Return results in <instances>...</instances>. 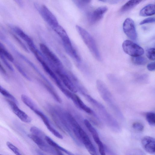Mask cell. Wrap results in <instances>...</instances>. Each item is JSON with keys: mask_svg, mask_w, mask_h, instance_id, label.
<instances>
[{"mask_svg": "<svg viewBox=\"0 0 155 155\" xmlns=\"http://www.w3.org/2000/svg\"><path fill=\"white\" fill-rule=\"evenodd\" d=\"M11 27L12 30L27 43L28 46L34 44L32 40L20 28L12 25Z\"/></svg>", "mask_w": 155, "mask_h": 155, "instance_id": "e0dca14e", "label": "cell"}, {"mask_svg": "<svg viewBox=\"0 0 155 155\" xmlns=\"http://www.w3.org/2000/svg\"><path fill=\"white\" fill-rule=\"evenodd\" d=\"M0 155H2V154H0Z\"/></svg>", "mask_w": 155, "mask_h": 155, "instance_id": "ee69618b", "label": "cell"}, {"mask_svg": "<svg viewBox=\"0 0 155 155\" xmlns=\"http://www.w3.org/2000/svg\"><path fill=\"white\" fill-rule=\"evenodd\" d=\"M132 61L134 64L139 65H144L147 62L146 59L144 57L141 56L132 57Z\"/></svg>", "mask_w": 155, "mask_h": 155, "instance_id": "4316f807", "label": "cell"}, {"mask_svg": "<svg viewBox=\"0 0 155 155\" xmlns=\"http://www.w3.org/2000/svg\"><path fill=\"white\" fill-rule=\"evenodd\" d=\"M0 53H1L0 52Z\"/></svg>", "mask_w": 155, "mask_h": 155, "instance_id": "f6af8a7d", "label": "cell"}, {"mask_svg": "<svg viewBox=\"0 0 155 155\" xmlns=\"http://www.w3.org/2000/svg\"><path fill=\"white\" fill-rule=\"evenodd\" d=\"M140 0H130L126 3L121 8V12L127 11L133 8L141 2Z\"/></svg>", "mask_w": 155, "mask_h": 155, "instance_id": "7402d4cb", "label": "cell"}, {"mask_svg": "<svg viewBox=\"0 0 155 155\" xmlns=\"http://www.w3.org/2000/svg\"><path fill=\"white\" fill-rule=\"evenodd\" d=\"M21 98L24 104L34 112L39 109L35 103L27 95L22 94L21 96Z\"/></svg>", "mask_w": 155, "mask_h": 155, "instance_id": "ac0fdd59", "label": "cell"}, {"mask_svg": "<svg viewBox=\"0 0 155 155\" xmlns=\"http://www.w3.org/2000/svg\"><path fill=\"white\" fill-rule=\"evenodd\" d=\"M148 78V76L146 74L141 75L137 77V81L138 82L140 83L145 82Z\"/></svg>", "mask_w": 155, "mask_h": 155, "instance_id": "74e56055", "label": "cell"}, {"mask_svg": "<svg viewBox=\"0 0 155 155\" xmlns=\"http://www.w3.org/2000/svg\"><path fill=\"white\" fill-rule=\"evenodd\" d=\"M73 130L81 139L91 155H97L95 149L90 138L80 125L78 124L76 126L74 129Z\"/></svg>", "mask_w": 155, "mask_h": 155, "instance_id": "8992f818", "label": "cell"}, {"mask_svg": "<svg viewBox=\"0 0 155 155\" xmlns=\"http://www.w3.org/2000/svg\"><path fill=\"white\" fill-rule=\"evenodd\" d=\"M122 47L124 52L132 57L140 56L144 53V50L141 47L129 40L124 41Z\"/></svg>", "mask_w": 155, "mask_h": 155, "instance_id": "52a82bcc", "label": "cell"}, {"mask_svg": "<svg viewBox=\"0 0 155 155\" xmlns=\"http://www.w3.org/2000/svg\"><path fill=\"white\" fill-rule=\"evenodd\" d=\"M0 70L1 72L4 74H6V72L4 68L0 62Z\"/></svg>", "mask_w": 155, "mask_h": 155, "instance_id": "60d3db41", "label": "cell"}, {"mask_svg": "<svg viewBox=\"0 0 155 155\" xmlns=\"http://www.w3.org/2000/svg\"><path fill=\"white\" fill-rule=\"evenodd\" d=\"M40 48L45 58L54 71L58 69L63 70V65L61 61L45 45L40 44Z\"/></svg>", "mask_w": 155, "mask_h": 155, "instance_id": "277c9868", "label": "cell"}, {"mask_svg": "<svg viewBox=\"0 0 155 155\" xmlns=\"http://www.w3.org/2000/svg\"><path fill=\"white\" fill-rule=\"evenodd\" d=\"M96 86L99 94L115 115L120 119H123V114L105 83L101 80H97Z\"/></svg>", "mask_w": 155, "mask_h": 155, "instance_id": "6da1fadb", "label": "cell"}, {"mask_svg": "<svg viewBox=\"0 0 155 155\" xmlns=\"http://www.w3.org/2000/svg\"><path fill=\"white\" fill-rule=\"evenodd\" d=\"M76 28L84 42L93 55L98 60H101L100 55L92 37L87 31L81 26L77 25Z\"/></svg>", "mask_w": 155, "mask_h": 155, "instance_id": "3957f363", "label": "cell"}, {"mask_svg": "<svg viewBox=\"0 0 155 155\" xmlns=\"http://www.w3.org/2000/svg\"><path fill=\"white\" fill-rule=\"evenodd\" d=\"M100 155H106L104 145L102 142L97 144Z\"/></svg>", "mask_w": 155, "mask_h": 155, "instance_id": "8d00e7d4", "label": "cell"}, {"mask_svg": "<svg viewBox=\"0 0 155 155\" xmlns=\"http://www.w3.org/2000/svg\"><path fill=\"white\" fill-rule=\"evenodd\" d=\"M15 66L19 72L22 76L28 80L31 81V78L28 76L27 74L24 71L21 67L18 64H15Z\"/></svg>", "mask_w": 155, "mask_h": 155, "instance_id": "d590c367", "label": "cell"}, {"mask_svg": "<svg viewBox=\"0 0 155 155\" xmlns=\"http://www.w3.org/2000/svg\"><path fill=\"white\" fill-rule=\"evenodd\" d=\"M126 155H146L144 152L140 150L134 149L129 151Z\"/></svg>", "mask_w": 155, "mask_h": 155, "instance_id": "e575fe53", "label": "cell"}, {"mask_svg": "<svg viewBox=\"0 0 155 155\" xmlns=\"http://www.w3.org/2000/svg\"><path fill=\"white\" fill-rule=\"evenodd\" d=\"M34 112L41 119L49 130L53 127L51 125L48 118L43 112L39 109L35 111Z\"/></svg>", "mask_w": 155, "mask_h": 155, "instance_id": "cb8c5ba5", "label": "cell"}, {"mask_svg": "<svg viewBox=\"0 0 155 155\" xmlns=\"http://www.w3.org/2000/svg\"><path fill=\"white\" fill-rule=\"evenodd\" d=\"M15 1L17 2V3L20 6H22L23 5V3L22 2V1L21 0H16Z\"/></svg>", "mask_w": 155, "mask_h": 155, "instance_id": "b9f144b4", "label": "cell"}, {"mask_svg": "<svg viewBox=\"0 0 155 155\" xmlns=\"http://www.w3.org/2000/svg\"><path fill=\"white\" fill-rule=\"evenodd\" d=\"M62 40L63 46L67 53L77 62L81 61L80 58L74 48L67 34L60 36Z\"/></svg>", "mask_w": 155, "mask_h": 155, "instance_id": "9c48e42d", "label": "cell"}, {"mask_svg": "<svg viewBox=\"0 0 155 155\" xmlns=\"http://www.w3.org/2000/svg\"><path fill=\"white\" fill-rule=\"evenodd\" d=\"M32 134L36 135L42 138L41 136L43 134L42 132L39 129L35 126L32 127L30 129Z\"/></svg>", "mask_w": 155, "mask_h": 155, "instance_id": "f546056e", "label": "cell"}, {"mask_svg": "<svg viewBox=\"0 0 155 155\" xmlns=\"http://www.w3.org/2000/svg\"><path fill=\"white\" fill-rule=\"evenodd\" d=\"M0 52L9 61L13 62L14 58L12 55L8 51L4 45L0 41Z\"/></svg>", "mask_w": 155, "mask_h": 155, "instance_id": "d4e9b609", "label": "cell"}, {"mask_svg": "<svg viewBox=\"0 0 155 155\" xmlns=\"http://www.w3.org/2000/svg\"><path fill=\"white\" fill-rule=\"evenodd\" d=\"M84 95L87 101L96 109L100 116L108 125L113 127H119L116 119L109 113L104 106L89 95L86 93Z\"/></svg>", "mask_w": 155, "mask_h": 155, "instance_id": "7a4b0ae2", "label": "cell"}, {"mask_svg": "<svg viewBox=\"0 0 155 155\" xmlns=\"http://www.w3.org/2000/svg\"><path fill=\"white\" fill-rule=\"evenodd\" d=\"M155 22V18L154 17L148 18L141 21L140 23V25L148 23H153Z\"/></svg>", "mask_w": 155, "mask_h": 155, "instance_id": "f35d334b", "label": "cell"}, {"mask_svg": "<svg viewBox=\"0 0 155 155\" xmlns=\"http://www.w3.org/2000/svg\"><path fill=\"white\" fill-rule=\"evenodd\" d=\"M155 14V5L150 4L147 5L140 11L139 14L142 16H147L153 15Z\"/></svg>", "mask_w": 155, "mask_h": 155, "instance_id": "d6986e66", "label": "cell"}, {"mask_svg": "<svg viewBox=\"0 0 155 155\" xmlns=\"http://www.w3.org/2000/svg\"><path fill=\"white\" fill-rule=\"evenodd\" d=\"M107 10V8L106 6H101L97 8L90 15L89 18L91 23L94 24L99 21Z\"/></svg>", "mask_w": 155, "mask_h": 155, "instance_id": "9a60e30c", "label": "cell"}, {"mask_svg": "<svg viewBox=\"0 0 155 155\" xmlns=\"http://www.w3.org/2000/svg\"><path fill=\"white\" fill-rule=\"evenodd\" d=\"M147 120L149 124L151 126L155 125V114L153 112H147L146 115Z\"/></svg>", "mask_w": 155, "mask_h": 155, "instance_id": "83f0119b", "label": "cell"}, {"mask_svg": "<svg viewBox=\"0 0 155 155\" xmlns=\"http://www.w3.org/2000/svg\"><path fill=\"white\" fill-rule=\"evenodd\" d=\"M123 30L127 36L133 40H135L137 37L135 24L132 19H126L123 24Z\"/></svg>", "mask_w": 155, "mask_h": 155, "instance_id": "30bf717a", "label": "cell"}, {"mask_svg": "<svg viewBox=\"0 0 155 155\" xmlns=\"http://www.w3.org/2000/svg\"><path fill=\"white\" fill-rule=\"evenodd\" d=\"M147 69L150 71H153L155 70V64L154 62L148 64L147 65Z\"/></svg>", "mask_w": 155, "mask_h": 155, "instance_id": "ab89813d", "label": "cell"}, {"mask_svg": "<svg viewBox=\"0 0 155 155\" xmlns=\"http://www.w3.org/2000/svg\"><path fill=\"white\" fill-rule=\"evenodd\" d=\"M142 147L147 153L153 154L155 152V142L154 138L149 136H145L141 140Z\"/></svg>", "mask_w": 155, "mask_h": 155, "instance_id": "4fadbf2b", "label": "cell"}, {"mask_svg": "<svg viewBox=\"0 0 155 155\" xmlns=\"http://www.w3.org/2000/svg\"><path fill=\"white\" fill-rule=\"evenodd\" d=\"M0 93L8 99L12 101L17 105L18 104V102L15 98L0 85Z\"/></svg>", "mask_w": 155, "mask_h": 155, "instance_id": "484cf974", "label": "cell"}, {"mask_svg": "<svg viewBox=\"0 0 155 155\" xmlns=\"http://www.w3.org/2000/svg\"><path fill=\"white\" fill-rule=\"evenodd\" d=\"M35 5L44 20L53 29L59 25L56 17L45 5L38 4Z\"/></svg>", "mask_w": 155, "mask_h": 155, "instance_id": "5b68a950", "label": "cell"}, {"mask_svg": "<svg viewBox=\"0 0 155 155\" xmlns=\"http://www.w3.org/2000/svg\"><path fill=\"white\" fill-rule=\"evenodd\" d=\"M64 85L72 92L76 93L77 89L69 75L63 70L58 69L55 71Z\"/></svg>", "mask_w": 155, "mask_h": 155, "instance_id": "8fae6325", "label": "cell"}, {"mask_svg": "<svg viewBox=\"0 0 155 155\" xmlns=\"http://www.w3.org/2000/svg\"><path fill=\"white\" fill-rule=\"evenodd\" d=\"M12 34V35L14 38L22 48V49L26 52H29V51L27 47L21 40L14 34Z\"/></svg>", "mask_w": 155, "mask_h": 155, "instance_id": "d6a6232c", "label": "cell"}, {"mask_svg": "<svg viewBox=\"0 0 155 155\" xmlns=\"http://www.w3.org/2000/svg\"><path fill=\"white\" fill-rule=\"evenodd\" d=\"M6 145L16 155H24L21 152L20 150L12 143L9 142H7Z\"/></svg>", "mask_w": 155, "mask_h": 155, "instance_id": "f1b7e54d", "label": "cell"}, {"mask_svg": "<svg viewBox=\"0 0 155 155\" xmlns=\"http://www.w3.org/2000/svg\"><path fill=\"white\" fill-rule=\"evenodd\" d=\"M0 58L9 70L12 71H14V70L13 67L7 61L6 58L1 53H0Z\"/></svg>", "mask_w": 155, "mask_h": 155, "instance_id": "836d02e7", "label": "cell"}, {"mask_svg": "<svg viewBox=\"0 0 155 155\" xmlns=\"http://www.w3.org/2000/svg\"><path fill=\"white\" fill-rule=\"evenodd\" d=\"M132 127L134 130L139 132L143 131L144 128L143 124L139 122H135L133 123Z\"/></svg>", "mask_w": 155, "mask_h": 155, "instance_id": "4dcf8cb0", "label": "cell"}, {"mask_svg": "<svg viewBox=\"0 0 155 155\" xmlns=\"http://www.w3.org/2000/svg\"><path fill=\"white\" fill-rule=\"evenodd\" d=\"M56 154L57 155H64L61 151L58 150L56 149Z\"/></svg>", "mask_w": 155, "mask_h": 155, "instance_id": "7bdbcfd3", "label": "cell"}, {"mask_svg": "<svg viewBox=\"0 0 155 155\" xmlns=\"http://www.w3.org/2000/svg\"><path fill=\"white\" fill-rule=\"evenodd\" d=\"M39 51L37 49L33 53L34 54L37 60L41 64L45 72L55 82L58 87L61 90L64 87L60 79L57 77L51 69L49 67L46 62L44 61L43 58L39 54Z\"/></svg>", "mask_w": 155, "mask_h": 155, "instance_id": "ba28073f", "label": "cell"}, {"mask_svg": "<svg viewBox=\"0 0 155 155\" xmlns=\"http://www.w3.org/2000/svg\"><path fill=\"white\" fill-rule=\"evenodd\" d=\"M155 51L154 48H152L148 49L146 51V56L150 60L154 61Z\"/></svg>", "mask_w": 155, "mask_h": 155, "instance_id": "1f68e13d", "label": "cell"}, {"mask_svg": "<svg viewBox=\"0 0 155 155\" xmlns=\"http://www.w3.org/2000/svg\"><path fill=\"white\" fill-rule=\"evenodd\" d=\"M44 86L56 101L59 103L61 102V98L54 89L52 85L49 84H47L44 83Z\"/></svg>", "mask_w": 155, "mask_h": 155, "instance_id": "603a6c76", "label": "cell"}, {"mask_svg": "<svg viewBox=\"0 0 155 155\" xmlns=\"http://www.w3.org/2000/svg\"><path fill=\"white\" fill-rule=\"evenodd\" d=\"M84 123L87 129L92 134L94 141L96 142L100 140L97 132L89 121L87 119H85L84 120Z\"/></svg>", "mask_w": 155, "mask_h": 155, "instance_id": "44dd1931", "label": "cell"}, {"mask_svg": "<svg viewBox=\"0 0 155 155\" xmlns=\"http://www.w3.org/2000/svg\"><path fill=\"white\" fill-rule=\"evenodd\" d=\"M71 100L77 107L86 113L92 115L97 119L100 120L97 115L83 102L79 97L74 94Z\"/></svg>", "mask_w": 155, "mask_h": 155, "instance_id": "5bb4252c", "label": "cell"}, {"mask_svg": "<svg viewBox=\"0 0 155 155\" xmlns=\"http://www.w3.org/2000/svg\"><path fill=\"white\" fill-rule=\"evenodd\" d=\"M28 136L42 150L49 153L52 152L53 150L46 144L42 138L32 134H28Z\"/></svg>", "mask_w": 155, "mask_h": 155, "instance_id": "2e32d148", "label": "cell"}, {"mask_svg": "<svg viewBox=\"0 0 155 155\" xmlns=\"http://www.w3.org/2000/svg\"><path fill=\"white\" fill-rule=\"evenodd\" d=\"M45 139L49 145L54 147L56 149L60 151L61 150L68 155H74L73 153L59 146L49 137L47 136H45Z\"/></svg>", "mask_w": 155, "mask_h": 155, "instance_id": "ffe728a7", "label": "cell"}, {"mask_svg": "<svg viewBox=\"0 0 155 155\" xmlns=\"http://www.w3.org/2000/svg\"><path fill=\"white\" fill-rule=\"evenodd\" d=\"M7 102L10 106L14 113L23 122L25 123L31 122V119L26 113L21 110L18 105L12 101L7 99Z\"/></svg>", "mask_w": 155, "mask_h": 155, "instance_id": "7c38bea8", "label": "cell"}]
</instances>
